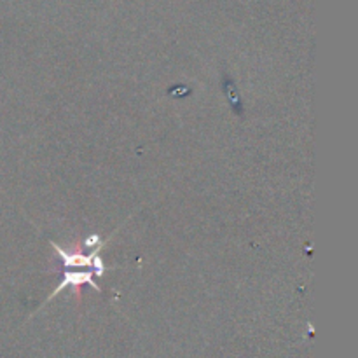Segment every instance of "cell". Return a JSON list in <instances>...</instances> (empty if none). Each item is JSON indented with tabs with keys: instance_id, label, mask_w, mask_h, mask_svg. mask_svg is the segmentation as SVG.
I'll use <instances>...</instances> for the list:
<instances>
[{
	"instance_id": "cell-1",
	"label": "cell",
	"mask_w": 358,
	"mask_h": 358,
	"mask_svg": "<svg viewBox=\"0 0 358 358\" xmlns=\"http://www.w3.org/2000/svg\"><path fill=\"white\" fill-rule=\"evenodd\" d=\"M80 283H90L91 287H94L96 290H100V287L93 282V275L91 273H70V275H65V280L62 282V285L56 289V294L62 292V289H65L66 285H80Z\"/></svg>"
}]
</instances>
